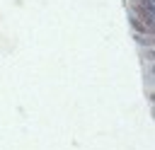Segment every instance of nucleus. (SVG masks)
Returning a JSON list of instances; mask_svg holds the SVG:
<instances>
[{
    "mask_svg": "<svg viewBox=\"0 0 155 150\" xmlns=\"http://www.w3.org/2000/svg\"><path fill=\"white\" fill-rule=\"evenodd\" d=\"M131 15L148 22V24H155V5L153 0H131Z\"/></svg>",
    "mask_w": 155,
    "mask_h": 150,
    "instance_id": "obj_1",
    "label": "nucleus"
},
{
    "mask_svg": "<svg viewBox=\"0 0 155 150\" xmlns=\"http://www.w3.org/2000/svg\"><path fill=\"white\" fill-rule=\"evenodd\" d=\"M136 41H138V44H143V46H153V41H150V36H143L140 31L136 34Z\"/></svg>",
    "mask_w": 155,
    "mask_h": 150,
    "instance_id": "obj_2",
    "label": "nucleus"
}]
</instances>
